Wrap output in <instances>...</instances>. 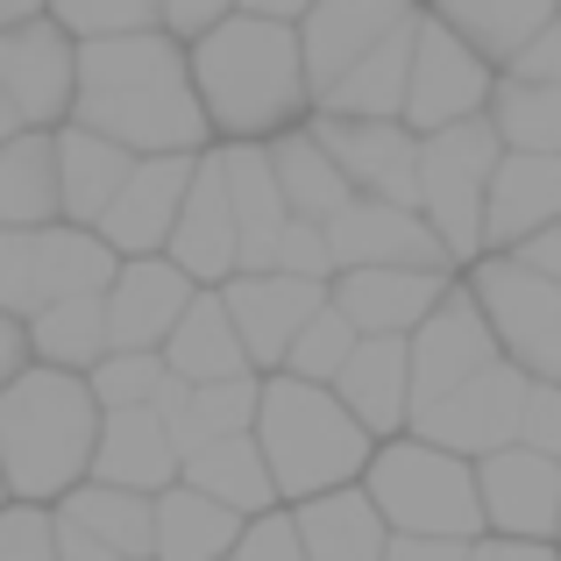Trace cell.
<instances>
[{"label":"cell","mask_w":561,"mask_h":561,"mask_svg":"<svg viewBox=\"0 0 561 561\" xmlns=\"http://www.w3.org/2000/svg\"><path fill=\"white\" fill-rule=\"evenodd\" d=\"M171 256L199 285H220V277L242 271V220H234V192H228V164L220 157H199V171H192L179 228H171Z\"/></svg>","instance_id":"cell-21"},{"label":"cell","mask_w":561,"mask_h":561,"mask_svg":"<svg viewBox=\"0 0 561 561\" xmlns=\"http://www.w3.org/2000/svg\"><path fill=\"white\" fill-rule=\"evenodd\" d=\"M65 214V171H57V136L22 128L0 142V228H43Z\"/></svg>","instance_id":"cell-29"},{"label":"cell","mask_w":561,"mask_h":561,"mask_svg":"<svg viewBox=\"0 0 561 561\" xmlns=\"http://www.w3.org/2000/svg\"><path fill=\"white\" fill-rule=\"evenodd\" d=\"M136 157H142V150H128L122 136H107V128L65 122V136H57V171H65V220H85V228H100V214H107L114 192L128 185Z\"/></svg>","instance_id":"cell-27"},{"label":"cell","mask_w":561,"mask_h":561,"mask_svg":"<svg viewBox=\"0 0 561 561\" xmlns=\"http://www.w3.org/2000/svg\"><path fill=\"white\" fill-rule=\"evenodd\" d=\"M477 477H483V512H491L497 534H526V540L561 534V455L505 440V448L483 455Z\"/></svg>","instance_id":"cell-17"},{"label":"cell","mask_w":561,"mask_h":561,"mask_svg":"<svg viewBox=\"0 0 561 561\" xmlns=\"http://www.w3.org/2000/svg\"><path fill=\"white\" fill-rule=\"evenodd\" d=\"M271 164H277V179H285L291 214H306V220H334L348 199H356V179L334 164V150L313 136V128H285V136H271Z\"/></svg>","instance_id":"cell-35"},{"label":"cell","mask_w":561,"mask_h":561,"mask_svg":"<svg viewBox=\"0 0 561 561\" xmlns=\"http://www.w3.org/2000/svg\"><path fill=\"white\" fill-rule=\"evenodd\" d=\"M328 242H334V271H356V263H426V271H448V242L440 228L405 199H348L342 214L328 220Z\"/></svg>","instance_id":"cell-16"},{"label":"cell","mask_w":561,"mask_h":561,"mask_svg":"<svg viewBox=\"0 0 561 561\" xmlns=\"http://www.w3.org/2000/svg\"><path fill=\"white\" fill-rule=\"evenodd\" d=\"M185 483H199V491H214V497H228L234 512H271L277 497V469H271V455H263V440H256V426H242V434H220V440H206V448H192L185 455Z\"/></svg>","instance_id":"cell-30"},{"label":"cell","mask_w":561,"mask_h":561,"mask_svg":"<svg viewBox=\"0 0 561 561\" xmlns=\"http://www.w3.org/2000/svg\"><path fill=\"white\" fill-rule=\"evenodd\" d=\"M469 561H561L548 540H526V534H497V540H477Z\"/></svg>","instance_id":"cell-50"},{"label":"cell","mask_w":561,"mask_h":561,"mask_svg":"<svg viewBox=\"0 0 561 561\" xmlns=\"http://www.w3.org/2000/svg\"><path fill=\"white\" fill-rule=\"evenodd\" d=\"M561 220V157L554 150H505L491 179V214H483V249H519L526 234Z\"/></svg>","instance_id":"cell-23"},{"label":"cell","mask_w":561,"mask_h":561,"mask_svg":"<svg viewBox=\"0 0 561 561\" xmlns=\"http://www.w3.org/2000/svg\"><path fill=\"white\" fill-rule=\"evenodd\" d=\"M497 356H505V342H497L477 285L469 291L448 285V299L412 328V412L434 405V398H448L455 383H469L477 370H491Z\"/></svg>","instance_id":"cell-11"},{"label":"cell","mask_w":561,"mask_h":561,"mask_svg":"<svg viewBox=\"0 0 561 561\" xmlns=\"http://www.w3.org/2000/svg\"><path fill=\"white\" fill-rule=\"evenodd\" d=\"M491 122L505 136V150H554L561 157V85L548 79H512L491 93Z\"/></svg>","instance_id":"cell-38"},{"label":"cell","mask_w":561,"mask_h":561,"mask_svg":"<svg viewBox=\"0 0 561 561\" xmlns=\"http://www.w3.org/2000/svg\"><path fill=\"white\" fill-rule=\"evenodd\" d=\"M356 342H363V328L348 320V306L342 299H328L313 320L299 328V342H291V356H285V370H299V377H320V383H334L342 377V363L356 356Z\"/></svg>","instance_id":"cell-39"},{"label":"cell","mask_w":561,"mask_h":561,"mask_svg":"<svg viewBox=\"0 0 561 561\" xmlns=\"http://www.w3.org/2000/svg\"><path fill=\"white\" fill-rule=\"evenodd\" d=\"M256 440L277 469V491L285 497H320L334 483H363L370 469V426L356 420L334 383L299 377V370H277L263 383V412H256Z\"/></svg>","instance_id":"cell-4"},{"label":"cell","mask_w":561,"mask_h":561,"mask_svg":"<svg viewBox=\"0 0 561 561\" xmlns=\"http://www.w3.org/2000/svg\"><path fill=\"white\" fill-rule=\"evenodd\" d=\"M512 256H526V263H534V271L561 277V220H554V228H540V234H526V242L512 249Z\"/></svg>","instance_id":"cell-51"},{"label":"cell","mask_w":561,"mask_h":561,"mask_svg":"<svg viewBox=\"0 0 561 561\" xmlns=\"http://www.w3.org/2000/svg\"><path fill=\"white\" fill-rule=\"evenodd\" d=\"M526 383H534V370H526L519 356H497L491 370H477L469 383H455L448 398H434V405L412 412V434H426V440H440V448L477 455V462H483L491 448L519 440Z\"/></svg>","instance_id":"cell-9"},{"label":"cell","mask_w":561,"mask_h":561,"mask_svg":"<svg viewBox=\"0 0 561 561\" xmlns=\"http://www.w3.org/2000/svg\"><path fill=\"white\" fill-rule=\"evenodd\" d=\"M164 377H171L164 348H114L93 370V391H100V405H150Z\"/></svg>","instance_id":"cell-40"},{"label":"cell","mask_w":561,"mask_h":561,"mask_svg":"<svg viewBox=\"0 0 561 561\" xmlns=\"http://www.w3.org/2000/svg\"><path fill=\"white\" fill-rule=\"evenodd\" d=\"M234 561H313L306 554V534H299V512H256L234 540Z\"/></svg>","instance_id":"cell-43"},{"label":"cell","mask_w":561,"mask_h":561,"mask_svg":"<svg viewBox=\"0 0 561 561\" xmlns=\"http://www.w3.org/2000/svg\"><path fill=\"white\" fill-rule=\"evenodd\" d=\"M469 548L477 540H462V534H391L383 561H469Z\"/></svg>","instance_id":"cell-46"},{"label":"cell","mask_w":561,"mask_h":561,"mask_svg":"<svg viewBox=\"0 0 561 561\" xmlns=\"http://www.w3.org/2000/svg\"><path fill=\"white\" fill-rule=\"evenodd\" d=\"M505 71H512V79H548V85H561V14H554L548 28H540L534 43H526L519 57H512Z\"/></svg>","instance_id":"cell-47"},{"label":"cell","mask_w":561,"mask_h":561,"mask_svg":"<svg viewBox=\"0 0 561 561\" xmlns=\"http://www.w3.org/2000/svg\"><path fill=\"white\" fill-rule=\"evenodd\" d=\"M122 271V249L85 220H43V228H0V306L36 320L50 299L107 291Z\"/></svg>","instance_id":"cell-7"},{"label":"cell","mask_w":561,"mask_h":561,"mask_svg":"<svg viewBox=\"0 0 561 561\" xmlns=\"http://www.w3.org/2000/svg\"><path fill=\"white\" fill-rule=\"evenodd\" d=\"M57 526H65V519H57ZM65 561H157V554H114V548H100L93 534L65 526Z\"/></svg>","instance_id":"cell-52"},{"label":"cell","mask_w":561,"mask_h":561,"mask_svg":"<svg viewBox=\"0 0 561 561\" xmlns=\"http://www.w3.org/2000/svg\"><path fill=\"white\" fill-rule=\"evenodd\" d=\"M334 391L356 405V420L370 434L412 426V334H363L356 356L334 377Z\"/></svg>","instance_id":"cell-25"},{"label":"cell","mask_w":561,"mask_h":561,"mask_svg":"<svg viewBox=\"0 0 561 561\" xmlns=\"http://www.w3.org/2000/svg\"><path fill=\"white\" fill-rule=\"evenodd\" d=\"M36 8H43V0H0V28H8V22H28Z\"/></svg>","instance_id":"cell-55"},{"label":"cell","mask_w":561,"mask_h":561,"mask_svg":"<svg viewBox=\"0 0 561 561\" xmlns=\"http://www.w3.org/2000/svg\"><path fill=\"white\" fill-rule=\"evenodd\" d=\"M277 271L334 277V242H328V220H306V214H291L285 242H277Z\"/></svg>","instance_id":"cell-44"},{"label":"cell","mask_w":561,"mask_h":561,"mask_svg":"<svg viewBox=\"0 0 561 561\" xmlns=\"http://www.w3.org/2000/svg\"><path fill=\"white\" fill-rule=\"evenodd\" d=\"M0 497H8V469H0Z\"/></svg>","instance_id":"cell-56"},{"label":"cell","mask_w":561,"mask_h":561,"mask_svg":"<svg viewBox=\"0 0 561 561\" xmlns=\"http://www.w3.org/2000/svg\"><path fill=\"white\" fill-rule=\"evenodd\" d=\"M242 8H249V14H277V22H299L313 0H242Z\"/></svg>","instance_id":"cell-54"},{"label":"cell","mask_w":561,"mask_h":561,"mask_svg":"<svg viewBox=\"0 0 561 561\" xmlns=\"http://www.w3.org/2000/svg\"><path fill=\"white\" fill-rule=\"evenodd\" d=\"M107 405L93 391V370L36 363L14 383H0V469L14 497H65L93 469Z\"/></svg>","instance_id":"cell-3"},{"label":"cell","mask_w":561,"mask_h":561,"mask_svg":"<svg viewBox=\"0 0 561 561\" xmlns=\"http://www.w3.org/2000/svg\"><path fill=\"white\" fill-rule=\"evenodd\" d=\"M71 28L43 22V14H28V22H8L0 28V79H8V93L22 100L28 128H57L71 122V100H79V43H65Z\"/></svg>","instance_id":"cell-14"},{"label":"cell","mask_w":561,"mask_h":561,"mask_svg":"<svg viewBox=\"0 0 561 561\" xmlns=\"http://www.w3.org/2000/svg\"><path fill=\"white\" fill-rule=\"evenodd\" d=\"M50 14L71 36H122V28H157L164 0H50Z\"/></svg>","instance_id":"cell-41"},{"label":"cell","mask_w":561,"mask_h":561,"mask_svg":"<svg viewBox=\"0 0 561 561\" xmlns=\"http://www.w3.org/2000/svg\"><path fill=\"white\" fill-rule=\"evenodd\" d=\"M28 342L43 363H65V370H100L114 356V320H107V291H71L50 299L28 320Z\"/></svg>","instance_id":"cell-34"},{"label":"cell","mask_w":561,"mask_h":561,"mask_svg":"<svg viewBox=\"0 0 561 561\" xmlns=\"http://www.w3.org/2000/svg\"><path fill=\"white\" fill-rule=\"evenodd\" d=\"M477 299L491 313L505 356H519L534 377H561V277L534 271L512 249H491L477 263Z\"/></svg>","instance_id":"cell-8"},{"label":"cell","mask_w":561,"mask_h":561,"mask_svg":"<svg viewBox=\"0 0 561 561\" xmlns=\"http://www.w3.org/2000/svg\"><path fill=\"white\" fill-rule=\"evenodd\" d=\"M228 561H234V554H228Z\"/></svg>","instance_id":"cell-57"},{"label":"cell","mask_w":561,"mask_h":561,"mask_svg":"<svg viewBox=\"0 0 561 561\" xmlns=\"http://www.w3.org/2000/svg\"><path fill=\"white\" fill-rule=\"evenodd\" d=\"M519 440H526V448H548V455H561V377H534V383H526Z\"/></svg>","instance_id":"cell-45"},{"label":"cell","mask_w":561,"mask_h":561,"mask_svg":"<svg viewBox=\"0 0 561 561\" xmlns=\"http://www.w3.org/2000/svg\"><path fill=\"white\" fill-rule=\"evenodd\" d=\"M164 363H171L179 377H192V383L256 370V363H249L242 328H234V313H228V299H206V291H192L185 320L171 328V342H164Z\"/></svg>","instance_id":"cell-33"},{"label":"cell","mask_w":561,"mask_h":561,"mask_svg":"<svg viewBox=\"0 0 561 561\" xmlns=\"http://www.w3.org/2000/svg\"><path fill=\"white\" fill-rule=\"evenodd\" d=\"M234 8H242V0H164V28L171 36H206V28L228 22Z\"/></svg>","instance_id":"cell-48"},{"label":"cell","mask_w":561,"mask_h":561,"mask_svg":"<svg viewBox=\"0 0 561 561\" xmlns=\"http://www.w3.org/2000/svg\"><path fill=\"white\" fill-rule=\"evenodd\" d=\"M334 299L348 306V320L363 334H412L448 299V271H426V263H356V271H334Z\"/></svg>","instance_id":"cell-20"},{"label":"cell","mask_w":561,"mask_h":561,"mask_svg":"<svg viewBox=\"0 0 561 561\" xmlns=\"http://www.w3.org/2000/svg\"><path fill=\"white\" fill-rule=\"evenodd\" d=\"M192 171H199V150H150V157H136L128 185L114 192V206L100 214V234H107L122 256H157V249H171V228H179Z\"/></svg>","instance_id":"cell-15"},{"label":"cell","mask_w":561,"mask_h":561,"mask_svg":"<svg viewBox=\"0 0 561 561\" xmlns=\"http://www.w3.org/2000/svg\"><path fill=\"white\" fill-rule=\"evenodd\" d=\"M71 122L107 128L128 150H199L214 114L199 100L192 57L164 28H122V36H79V100Z\"/></svg>","instance_id":"cell-1"},{"label":"cell","mask_w":561,"mask_h":561,"mask_svg":"<svg viewBox=\"0 0 561 561\" xmlns=\"http://www.w3.org/2000/svg\"><path fill=\"white\" fill-rule=\"evenodd\" d=\"M491 57L477 50V43L462 36V28H448L434 14V22H420V50H412V85H405V122L420 128V136H434V128L448 122H469V114L491 107Z\"/></svg>","instance_id":"cell-10"},{"label":"cell","mask_w":561,"mask_h":561,"mask_svg":"<svg viewBox=\"0 0 561 561\" xmlns=\"http://www.w3.org/2000/svg\"><path fill=\"white\" fill-rule=\"evenodd\" d=\"M0 561H65V526L36 505L0 512Z\"/></svg>","instance_id":"cell-42"},{"label":"cell","mask_w":561,"mask_h":561,"mask_svg":"<svg viewBox=\"0 0 561 561\" xmlns=\"http://www.w3.org/2000/svg\"><path fill=\"white\" fill-rule=\"evenodd\" d=\"M313 136L328 142L334 164L356 179V192L420 206V128H412L405 114H320L313 107Z\"/></svg>","instance_id":"cell-13"},{"label":"cell","mask_w":561,"mask_h":561,"mask_svg":"<svg viewBox=\"0 0 561 561\" xmlns=\"http://www.w3.org/2000/svg\"><path fill=\"white\" fill-rule=\"evenodd\" d=\"M256 412H263V383L256 377H206V383H192L185 391V405L171 412V434H179V448H206V440H220V434H242V426H256Z\"/></svg>","instance_id":"cell-37"},{"label":"cell","mask_w":561,"mask_h":561,"mask_svg":"<svg viewBox=\"0 0 561 561\" xmlns=\"http://www.w3.org/2000/svg\"><path fill=\"white\" fill-rule=\"evenodd\" d=\"M228 164V192H234V220H242V271H271L277 263V242L291 228V199H285V179L271 164V142H242L234 136L220 150Z\"/></svg>","instance_id":"cell-24"},{"label":"cell","mask_w":561,"mask_h":561,"mask_svg":"<svg viewBox=\"0 0 561 561\" xmlns=\"http://www.w3.org/2000/svg\"><path fill=\"white\" fill-rule=\"evenodd\" d=\"M412 22V0H313L299 14V43H306V79H313V100L342 85V71L356 57H370L391 28Z\"/></svg>","instance_id":"cell-18"},{"label":"cell","mask_w":561,"mask_h":561,"mask_svg":"<svg viewBox=\"0 0 561 561\" xmlns=\"http://www.w3.org/2000/svg\"><path fill=\"white\" fill-rule=\"evenodd\" d=\"M412 50H420V14H412L405 28H391L370 57H356V65L342 71V85H334V93H320L313 107L320 114H405Z\"/></svg>","instance_id":"cell-32"},{"label":"cell","mask_w":561,"mask_h":561,"mask_svg":"<svg viewBox=\"0 0 561 561\" xmlns=\"http://www.w3.org/2000/svg\"><path fill=\"white\" fill-rule=\"evenodd\" d=\"M242 526L249 512H234L228 497L199 491V483L157 491V561H228Z\"/></svg>","instance_id":"cell-28"},{"label":"cell","mask_w":561,"mask_h":561,"mask_svg":"<svg viewBox=\"0 0 561 561\" xmlns=\"http://www.w3.org/2000/svg\"><path fill=\"white\" fill-rule=\"evenodd\" d=\"M299 534L313 561H383L391 519L370 497V483H334L320 497H299Z\"/></svg>","instance_id":"cell-26"},{"label":"cell","mask_w":561,"mask_h":561,"mask_svg":"<svg viewBox=\"0 0 561 561\" xmlns=\"http://www.w3.org/2000/svg\"><path fill=\"white\" fill-rule=\"evenodd\" d=\"M192 79L214 114L220 136H285L306 107H313V79H306V43L299 22L234 8L228 22H214L206 36H192Z\"/></svg>","instance_id":"cell-2"},{"label":"cell","mask_w":561,"mask_h":561,"mask_svg":"<svg viewBox=\"0 0 561 561\" xmlns=\"http://www.w3.org/2000/svg\"><path fill=\"white\" fill-rule=\"evenodd\" d=\"M65 526L93 534L114 554H157V491H128V483H71L65 491Z\"/></svg>","instance_id":"cell-31"},{"label":"cell","mask_w":561,"mask_h":561,"mask_svg":"<svg viewBox=\"0 0 561 561\" xmlns=\"http://www.w3.org/2000/svg\"><path fill=\"white\" fill-rule=\"evenodd\" d=\"M22 128H28V114H22V100L8 93V79H0V142H8V136H22Z\"/></svg>","instance_id":"cell-53"},{"label":"cell","mask_w":561,"mask_h":561,"mask_svg":"<svg viewBox=\"0 0 561 561\" xmlns=\"http://www.w3.org/2000/svg\"><path fill=\"white\" fill-rule=\"evenodd\" d=\"M497 164H505V136H497L491 107L420 136V206L440 228V242H448L455 263L483 249V214H491Z\"/></svg>","instance_id":"cell-6"},{"label":"cell","mask_w":561,"mask_h":561,"mask_svg":"<svg viewBox=\"0 0 561 561\" xmlns=\"http://www.w3.org/2000/svg\"><path fill=\"white\" fill-rule=\"evenodd\" d=\"M434 14L448 28H462L491 65H512V57L561 14V0H434Z\"/></svg>","instance_id":"cell-36"},{"label":"cell","mask_w":561,"mask_h":561,"mask_svg":"<svg viewBox=\"0 0 561 561\" xmlns=\"http://www.w3.org/2000/svg\"><path fill=\"white\" fill-rule=\"evenodd\" d=\"M28 356H36V342H28L22 313H8V306H0V383L22 377V370H28Z\"/></svg>","instance_id":"cell-49"},{"label":"cell","mask_w":561,"mask_h":561,"mask_svg":"<svg viewBox=\"0 0 561 561\" xmlns=\"http://www.w3.org/2000/svg\"><path fill=\"white\" fill-rule=\"evenodd\" d=\"M192 285L199 277L185 271L179 256H128L107 285V320H114V348H164L171 328L185 320Z\"/></svg>","instance_id":"cell-19"},{"label":"cell","mask_w":561,"mask_h":561,"mask_svg":"<svg viewBox=\"0 0 561 561\" xmlns=\"http://www.w3.org/2000/svg\"><path fill=\"white\" fill-rule=\"evenodd\" d=\"M185 469V448L171 434V420L157 405H107L93 448V477L100 483H128V491H171Z\"/></svg>","instance_id":"cell-22"},{"label":"cell","mask_w":561,"mask_h":561,"mask_svg":"<svg viewBox=\"0 0 561 561\" xmlns=\"http://www.w3.org/2000/svg\"><path fill=\"white\" fill-rule=\"evenodd\" d=\"M469 462H477V455H455L426 434H405V440H391V448L370 455L363 483H370V497L383 505L391 534H462V540H477L483 526H491V512H483V477Z\"/></svg>","instance_id":"cell-5"},{"label":"cell","mask_w":561,"mask_h":561,"mask_svg":"<svg viewBox=\"0 0 561 561\" xmlns=\"http://www.w3.org/2000/svg\"><path fill=\"white\" fill-rule=\"evenodd\" d=\"M220 299H228L234 328L249 342V363L256 370H285L299 328L334 299V277H306V271H277L271 263V271H234Z\"/></svg>","instance_id":"cell-12"}]
</instances>
